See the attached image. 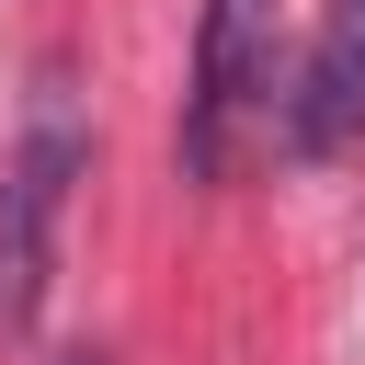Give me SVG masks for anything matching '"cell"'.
Returning a JSON list of instances; mask_svg holds the SVG:
<instances>
[{
    "label": "cell",
    "instance_id": "obj_1",
    "mask_svg": "<svg viewBox=\"0 0 365 365\" xmlns=\"http://www.w3.org/2000/svg\"><path fill=\"white\" fill-rule=\"evenodd\" d=\"M274 91V0H205L194 34V114H182V171L217 182L240 148V114H262Z\"/></svg>",
    "mask_w": 365,
    "mask_h": 365
},
{
    "label": "cell",
    "instance_id": "obj_2",
    "mask_svg": "<svg viewBox=\"0 0 365 365\" xmlns=\"http://www.w3.org/2000/svg\"><path fill=\"white\" fill-rule=\"evenodd\" d=\"M68 171H80V125H68V114H34V137H23L11 171H0V331H34V308H46Z\"/></svg>",
    "mask_w": 365,
    "mask_h": 365
},
{
    "label": "cell",
    "instance_id": "obj_3",
    "mask_svg": "<svg viewBox=\"0 0 365 365\" xmlns=\"http://www.w3.org/2000/svg\"><path fill=\"white\" fill-rule=\"evenodd\" d=\"M342 137H365V0H331V11H319L308 68H297V91H285V148H297V160H319V148H342Z\"/></svg>",
    "mask_w": 365,
    "mask_h": 365
},
{
    "label": "cell",
    "instance_id": "obj_4",
    "mask_svg": "<svg viewBox=\"0 0 365 365\" xmlns=\"http://www.w3.org/2000/svg\"><path fill=\"white\" fill-rule=\"evenodd\" d=\"M46 365H103V354H91V342H57V354H46Z\"/></svg>",
    "mask_w": 365,
    "mask_h": 365
}]
</instances>
